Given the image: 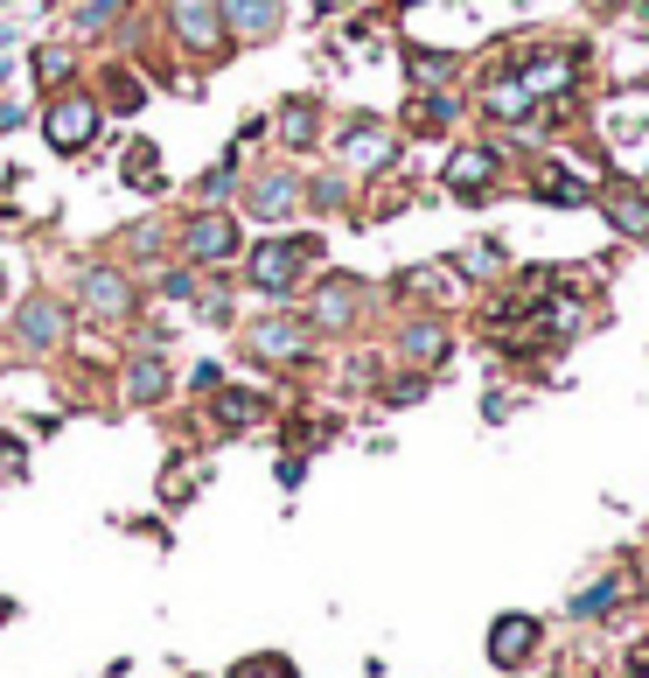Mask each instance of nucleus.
<instances>
[{
    "instance_id": "obj_1",
    "label": "nucleus",
    "mask_w": 649,
    "mask_h": 678,
    "mask_svg": "<svg viewBox=\"0 0 649 678\" xmlns=\"http://www.w3.org/2000/svg\"><path fill=\"white\" fill-rule=\"evenodd\" d=\"M315 252H321V238H286V245L273 238V245H259V252H252V287H265V294H286Z\"/></svg>"
},
{
    "instance_id": "obj_2",
    "label": "nucleus",
    "mask_w": 649,
    "mask_h": 678,
    "mask_svg": "<svg viewBox=\"0 0 649 678\" xmlns=\"http://www.w3.org/2000/svg\"><path fill=\"white\" fill-rule=\"evenodd\" d=\"M168 22H175V35L196 56L224 49V0H168Z\"/></svg>"
},
{
    "instance_id": "obj_3",
    "label": "nucleus",
    "mask_w": 649,
    "mask_h": 678,
    "mask_svg": "<svg viewBox=\"0 0 649 678\" xmlns=\"http://www.w3.org/2000/svg\"><path fill=\"white\" fill-rule=\"evenodd\" d=\"M43 134H49L56 155H78V147H91V134H99V105H91V99H56L49 120H43Z\"/></svg>"
},
{
    "instance_id": "obj_4",
    "label": "nucleus",
    "mask_w": 649,
    "mask_h": 678,
    "mask_svg": "<svg viewBox=\"0 0 649 678\" xmlns=\"http://www.w3.org/2000/svg\"><path fill=\"white\" fill-rule=\"evenodd\" d=\"M182 252L189 259H231L238 252V224L231 217H196V224H189V238H182Z\"/></svg>"
},
{
    "instance_id": "obj_5",
    "label": "nucleus",
    "mask_w": 649,
    "mask_h": 678,
    "mask_svg": "<svg viewBox=\"0 0 649 678\" xmlns=\"http://www.w3.org/2000/svg\"><path fill=\"white\" fill-rule=\"evenodd\" d=\"M531 651H538V623H531V615H503V623L489 630V657H496V665H524Z\"/></svg>"
},
{
    "instance_id": "obj_6",
    "label": "nucleus",
    "mask_w": 649,
    "mask_h": 678,
    "mask_svg": "<svg viewBox=\"0 0 649 678\" xmlns=\"http://www.w3.org/2000/svg\"><path fill=\"white\" fill-rule=\"evenodd\" d=\"M14 336H22V343H56V336H64V308H56V294L22 301V315H14Z\"/></svg>"
},
{
    "instance_id": "obj_7",
    "label": "nucleus",
    "mask_w": 649,
    "mask_h": 678,
    "mask_svg": "<svg viewBox=\"0 0 649 678\" xmlns=\"http://www.w3.org/2000/svg\"><path fill=\"white\" fill-rule=\"evenodd\" d=\"M607 217H615L628 238H649V196L642 190H607Z\"/></svg>"
},
{
    "instance_id": "obj_8",
    "label": "nucleus",
    "mask_w": 649,
    "mask_h": 678,
    "mask_svg": "<svg viewBox=\"0 0 649 678\" xmlns=\"http://www.w3.org/2000/svg\"><path fill=\"white\" fill-rule=\"evenodd\" d=\"M489 176H496V155H489V147H468V155H454V161H447V182H454V190H468V196L482 190Z\"/></svg>"
},
{
    "instance_id": "obj_9",
    "label": "nucleus",
    "mask_w": 649,
    "mask_h": 678,
    "mask_svg": "<svg viewBox=\"0 0 649 678\" xmlns=\"http://www.w3.org/2000/svg\"><path fill=\"white\" fill-rule=\"evenodd\" d=\"M224 22H238L244 35H265L280 22V0H224Z\"/></svg>"
},
{
    "instance_id": "obj_10",
    "label": "nucleus",
    "mask_w": 649,
    "mask_h": 678,
    "mask_svg": "<svg viewBox=\"0 0 649 678\" xmlns=\"http://www.w3.org/2000/svg\"><path fill=\"white\" fill-rule=\"evenodd\" d=\"M84 287H91V308H112V315H126V301H133L119 273H91Z\"/></svg>"
},
{
    "instance_id": "obj_11",
    "label": "nucleus",
    "mask_w": 649,
    "mask_h": 678,
    "mask_svg": "<svg viewBox=\"0 0 649 678\" xmlns=\"http://www.w3.org/2000/svg\"><path fill=\"white\" fill-rule=\"evenodd\" d=\"M447 350V336H441V323H419V329H406V357L412 364H433V357Z\"/></svg>"
},
{
    "instance_id": "obj_12",
    "label": "nucleus",
    "mask_w": 649,
    "mask_h": 678,
    "mask_svg": "<svg viewBox=\"0 0 649 678\" xmlns=\"http://www.w3.org/2000/svg\"><path fill=\"white\" fill-rule=\"evenodd\" d=\"M259 350L265 357H294L300 350V323H259Z\"/></svg>"
},
{
    "instance_id": "obj_13",
    "label": "nucleus",
    "mask_w": 649,
    "mask_h": 678,
    "mask_svg": "<svg viewBox=\"0 0 649 678\" xmlns=\"http://www.w3.org/2000/svg\"><path fill=\"white\" fill-rule=\"evenodd\" d=\"M155 147H133V155H126V182H133V190H161V176H155Z\"/></svg>"
},
{
    "instance_id": "obj_14",
    "label": "nucleus",
    "mask_w": 649,
    "mask_h": 678,
    "mask_svg": "<svg viewBox=\"0 0 649 678\" xmlns=\"http://www.w3.org/2000/svg\"><path fill=\"white\" fill-rule=\"evenodd\" d=\"M231 678H294V665H286V657H244Z\"/></svg>"
},
{
    "instance_id": "obj_15",
    "label": "nucleus",
    "mask_w": 649,
    "mask_h": 678,
    "mask_svg": "<svg viewBox=\"0 0 649 678\" xmlns=\"http://www.w3.org/2000/svg\"><path fill=\"white\" fill-rule=\"evenodd\" d=\"M161 392V364H133V399H155Z\"/></svg>"
},
{
    "instance_id": "obj_16",
    "label": "nucleus",
    "mask_w": 649,
    "mask_h": 678,
    "mask_svg": "<svg viewBox=\"0 0 649 678\" xmlns=\"http://www.w3.org/2000/svg\"><path fill=\"white\" fill-rule=\"evenodd\" d=\"M224 420H231V427L259 420V399H252V392H231V406H224Z\"/></svg>"
},
{
    "instance_id": "obj_17",
    "label": "nucleus",
    "mask_w": 649,
    "mask_h": 678,
    "mask_svg": "<svg viewBox=\"0 0 649 678\" xmlns=\"http://www.w3.org/2000/svg\"><path fill=\"white\" fill-rule=\"evenodd\" d=\"M538 196H545V203H587L580 182H538Z\"/></svg>"
},
{
    "instance_id": "obj_18",
    "label": "nucleus",
    "mask_w": 649,
    "mask_h": 678,
    "mask_svg": "<svg viewBox=\"0 0 649 678\" xmlns=\"http://www.w3.org/2000/svg\"><path fill=\"white\" fill-rule=\"evenodd\" d=\"M286 203H294V182H265L259 190V211H286Z\"/></svg>"
},
{
    "instance_id": "obj_19",
    "label": "nucleus",
    "mask_w": 649,
    "mask_h": 678,
    "mask_svg": "<svg viewBox=\"0 0 649 678\" xmlns=\"http://www.w3.org/2000/svg\"><path fill=\"white\" fill-rule=\"evenodd\" d=\"M70 78V56L64 49H43V84H64Z\"/></svg>"
}]
</instances>
